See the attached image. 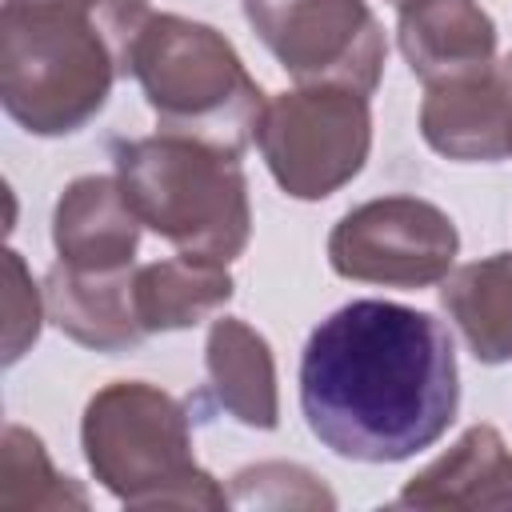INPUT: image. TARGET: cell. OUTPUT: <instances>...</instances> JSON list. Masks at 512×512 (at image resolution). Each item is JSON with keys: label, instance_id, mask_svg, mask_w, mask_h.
Here are the masks:
<instances>
[{"label": "cell", "instance_id": "obj_1", "mask_svg": "<svg viewBox=\"0 0 512 512\" xmlns=\"http://www.w3.org/2000/svg\"><path fill=\"white\" fill-rule=\"evenodd\" d=\"M308 432L336 456L400 464L432 448L460 408L448 328L392 300H352L320 320L300 356Z\"/></svg>", "mask_w": 512, "mask_h": 512}, {"label": "cell", "instance_id": "obj_2", "mask_svg": "<svg viewBox=\"0 0 512 512\" xmlns=\"http://www.w3.org/2000/svg\"><path fill=\"white\" fill-rule=\"evenodd\" d=\"M152 20L148 0H4L0 104L32 136H68L100 116Z\"/></svg>", "mask_w": 512, "mask_h": 512}, {"label": "cell", "instance_id": "obj_3", "mask_svg": "<svg viewBox=\"0 0 512 512\" xmlns=\"http://www.w3.org/2000/svg\"><path fill=\"white\" fill-rule=\"evenodd\" d=\"M92 476L128 508H224L228 496L196 464L192 424L176 396L148 380L104 384L80 420Z\"/></svg>", "mask_w": 512, "mask_h": 512}, {"label": "cell", "instance_id": "obj_4", "mask_svg": "<svg viewBox=\"0 0 512 512\" xmlns=\"http://www.w3.org/2000/svg\"><path fill=\"white\" fill-rule=\"evenodd\" d=\"M132 76L160 132L228 156L252 144L268 104L224 32L172 12H152L144 24L132 52Z\"/></svg>", "mask_w": 512, "mask_h": 512}, {"label": "cell", "instance_id": "obj_5", "mask_svg": "<svg viewBox=\"0 0 512 512\" xmlns=\"http://www.w3.org/2000/svg\"><path fill=\"white\" fill-rule=\"evenodd\" d=\"M240 156L184 136L116 140L112 164L136 216L180 256L232 264L252 236L248 180Z\"/></svg>", "mask_w": 512, "mask_h": 512}, {"label": "cell", "instance_id": "obj_6", "mask_svg": "<svg viewBox=\"0 0 512 512\" xmlns=\"http://www.w3.org/2000/svg\"><path fill=\"white\" fill-rule=\"evenodd\" d=\"M272 180L292 200H324L360 176L372 148L368 96L340 84H300L264 104L256 128Z\"/></svg>", "mask_w": 512, "mask_h": 512}, {"label": "cell", "instance_id": "obj_7", "mask_svg": "<svg viewBox=\"0 0 512 512\" xmlns=\"http://www.w3.org/2000/svg\"><path fill=\"white\" fill-rule=\"evenodd\" d=\"M244 16L296 84L376 92L388 44L368 0H244Z\"/></svg>", "mask_w": 512, "mask_h": 512}, {"label": "cell", "instance_id": "obj_8", "mask_svg": "<svg viewBox=\"0 0 512 512\" xmlns=\"http://www.w3.org/2000/svg\"><path fill=\"white\" fill-rule=\"evenodd\" d=\"M460 252L444 208L420 196H380L344 212L328 236V264L344 280L384 288L440 284Z\"/></svg>", "mask_w": 512, "mask_h": 512}, {"label": "cell", "instance_id": "obj_9", "mask_svg": "<svg viewBox=\"0 0 512 512\" xmlns=\"http://www.w3.org/2000/svg\"><path fill=\"white\" fill-rule=\"evenodd\" d=\"M140 216L116 176L72 180L52 212L56 260L80 272H124L140 248Z\"/></svg>", "mask_w": 512, "mask_h": 512}, {"label": "cell", "instance_id": "obj_10", "mask_svg": "<svg viewBox=\"0 0 512 512\" xmlns=\"http://www.w3.org/2000/svg\"><path fill=\"white\" fill-rule=\"evenodd\" d=\"M420 136L432 152L460 164H496L512 156L508 104L496 64L428 84L420 104Z\"/></svg>", "mask_w": 512, "mask_h": 512}, {"label": "cell", "instance_id": "obj_11", "mask_svg": "<svg viewBox=\"0 0 512 512\" xmlns=\"http://www.w3.org/2000/svg\"><path fill=\"white\" fill-rule=\"evenodd\" d=\"M396 44L424 88L496 64V24L476 0H408Z\"/></svg>", "mask_w": 512, "mask_h": 512}, {"label": "cell", "instance_id": "obj_12", "mask_svg": "<svg viewBox=\"0 0 512 512\" xmlns=\"http://www.w3.org/2000/svg\"><path fill=\"white\" fill-rule=\"evenodd\" d=\"M392 508H512V448L492 424H472L400 488Z\"/></svg>", "mask_w": 512, "mask_h": 512}, {"label": "cell", "instance_id": "obj_13", "mask_svg": "<svg viewBox=\"0 0 512 512\" xmlns=\"http://www.w3.org/2000/svg\"><path fill=\"white\" fill-rule=\"evenodd\" d=\"M132 276L124 272H80L68 264H52L44 276V308L48 320L76 344L92 352H128L148 332L136 320Z\"/></svg>", "mask_w": 512, "mask_h": 512}, {"label": "cell", "instance_id": "obj_14", "mask_svg": "<svg viewBox=\"0 0 512 512\" xmlns=\"http://www.w3.org/2000/svg\"><path fill=\"white\" fill-rule=\"evenodd\" d=\"M204 372L216 404L244 428L272 432L280 424V392H276V360L268 340L236 320L220 316L204 340Z\"/></svg>", "mask_w": 512, "mask_h": 512}, {"label": "cell", "instance_id": "obj_15", "mask_svg": "<svg viewBox=\"0 0 512 512\" xmlns=\"http://www.w3.org/2000/svg\"><path fill=\"white\" fill-rule=\"evenodd\" d=\"M232 276L228 264L200 260V256H172L140 264L132 276V304L140 328L152 332H176L208 320L232 300Z\"/></svg>", "mask_w": 512, "mask_h": 512}, {"label": "cell", "instance_id": "obj_16", "mask_svg": "<svg viewBox=\"0 0 512 512\" xmlns=\"http://www.w3.org/2000/svg\"><path fill=\"white\" fill-rule=\"evenodd\" d=\"M440 304L480 364L512 360V252L452 268Z\"/></svg>", "mask_w": 512, "mask_h": 512}, {"label": "cell", "instance_id": "obj_17", "mask_svg": "<svg viewBox=\"0 0 512 512\" xmlns=\"http://www.w3.org/2000/svg\"><path fill=\"white\" fill-rule=\"evenodd\" d=\"M0 508L4 512H68L88 508V492L60 476L44 452V440L20 424L4 428L0 440Z\"/></svg>", "mask_w": 512, "mask_h": 512}, {"label": "cell", "instance_id": "obj_18", "mask_svg": "<svg viewBox=\"0 0 512 512\" xmlns=\"http://www.w3.org/2000/svg\"><path fill=\"white\" fill-rule=\"evenodd\" d=\"M232 504L244 508H332L336 496L300 464H252L232 476Z\"/></svg>", "mask_w": 512, "mask_h": 512}, {"label": "cell", "instance_id": "obj_19", "mask_svg": "<svg viewBox=\"0 0 512 512\" xmlns=\"http://www.w3.org/2000/svg\"><path fill=\"white\" fill-rule=\"evenodd\" d=\"M48 308L20 252H4V364H16L40 336Z\"/></svg>", "mask_w": 512, "mask_h": 512}, {"label": "cell", "instance_id": "obj_20", "mask_svg": "<svg viewBox=\"0 0 512 512\" xmlns=\"http://www.w3.org/2000/svg\"><path fill=\"white\" fill-rule=\"evenodd\" d=\"M496 76L504 88V104H508V140H512V52L504 60H496Z\"/></svg>", "mask_w": 512, "mask_h": 512}, {"label": "cell", "instance_id": "obj_21", "mask_svg": "<svg viewBox=\"0 0 512 512\" xmlns=\"http://www.w3.org/2000/svg\"><path fill=\"white\" fill-rule=\"evenodd\" d=\"M388 4H396V8H404V4H408V0H388Z\"/></svg>", "mask_w": 512, "mask_h": 512}]
</instances>
